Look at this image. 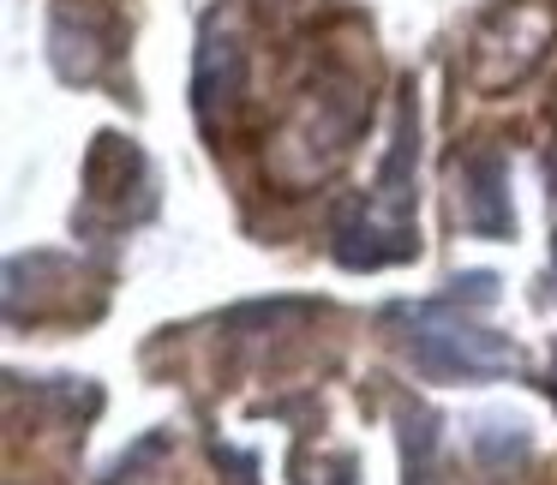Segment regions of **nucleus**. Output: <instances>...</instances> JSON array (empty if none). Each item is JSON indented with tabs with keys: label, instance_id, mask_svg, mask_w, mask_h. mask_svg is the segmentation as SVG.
<instances>
[{
	"label": "nucleus",
	"instance_id": "1",
	"mask_svg": "<svg viewBox=\"0 0 557 485\" xmlns=\"http://www.w3.org/2000/svg\"><path fill=\"white\" fill-rule=\"evenodd\" d=\"M492 300H497V276L473 270V276L449 282L437 300L396 306L389 318L408 324L401 348H408V360L425 377H504V372H521V348L509 336H497V329L473 324V312Z\"/></svg>",
	"mask_w": 557,
	"mask_h": 485
},
{
	"label": "nucleus",
	"instance_id": "2",
	"mask_svg": "<svg viewBox=\"0 0 557 485\" xmlns=\"http://www.w3.org/2000/svg\"><path fill=\"white\" fill-rule=\"evenodd\" d=\"M240 90H246V49H240V37H234V25H222V13H210L205 37H198V66H193L198 121L216 133V109H222V121H228L234 102H240Z\"/></svg>",
	"mask_w": 557,
	"mask_h": 485
},
{
	"label": "nucleus",
	"instance_id": "3",
	"mask_svg": "<svg viewBox=\"0 0 557 485\" xmlns=\"http://www.w3.org/2000/svg\"><path fill=\"white\" fill-rule=\"evenodd\" d=\"M461 222H468L480 240H509L516 234V210H509V162L497 145L473 150L461 162Z\"/></svg>",
	"mask_w": 557,
	"mask_h": 485
},
{
	"label": "nucleus",
	"instance_id": "4",
	"mask_svg": "<svg viewBox=\"0 0 557 485\" xmlns=\"http://www.w3.org/2000/svg\"><path fill=\"white\" fill-rule=\"evenodd\" d=\"M401 456H408V485H437L432 480V468H437V420L425 408L401 413Z\"/></svg>",
	"mask_w": 557,
	"mask_h": 485
},
{
	"label": "nucleus",
	"instance_id": "5",
	"mask_svg": "<svg viewBox=\"0 0 557 485\" xmlns=\"http://www.w3.org/2000/svg\"><path fill=\"white\" fill-rule=\"evenodd\" d=\"M492 432H497V425H485V432L473 437V456H480L485 468H492L497 480H504L509 468H521V461L533 456V444H528V432H521V425H509V437H492Z\"/></svg>",
	"mask_w": 557,
	"mask_h": 485
},
{
	"label": "nucleus",
	"instance_id": "6",
	"mask_svg": "<svg viewBox=\"0 0 557 485\" xmlns=\"http://www.w3.org/2000/svg\"><path fill=\"white\" fill-rule=\"evenodd\" d=\"M552 282H557V240H552Z\"/></svg>",
	"mask_w": 557,
	"mask_h": 485
},
{
	"label": "nucleus",
	"instance_id": "7",
	"mask_svg": "<svg viewBox=\"0 0 557 485\" xmlns=\"http://www.w3.org/2000/svg\"><path fill=\"white\" fill-rule=\"evenodd\" d=\"M552 401H557V360H552Z\"/></svg>",
	"mask_w": 557,
	"mask_h": 485
}]
</instances>
